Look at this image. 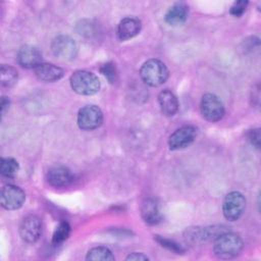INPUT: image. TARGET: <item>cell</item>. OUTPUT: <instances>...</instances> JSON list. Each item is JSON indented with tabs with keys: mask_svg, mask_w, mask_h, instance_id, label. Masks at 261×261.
<instances>
[{
	"mask_svg": "<svg viewBox=\"0 0 261 261\" xmlns=\"http://www.w3.org/2000/svg\"><path fill=\"white\" fill-rule=\"evenodd\" d=\"M243 248L244 243L241 237L229 231L216 237L213 245L215 255L221 259H230L238 256Z\"/></svg>",
	"mask_w": 261,
	"mask_h": 261,
	"instance_id": "obj_1",
	"label": "cell"
},
{
	"mask_svg": "<svg viewBox=\"0 0 261 261\" xmlns=\"http://www.w3.org/2000/svg\"><path fill=\"white\" fill-rule=\"evenodd\" d=\"M141 79L151 87L161 86L168 79L169 72L166 65L158 59L147 60L140 69Z\"/></svg>",
	"mask_w": 261,
	"mask_h": 261,
	"instance_id": "obj_2",
	"label": "cell"
},
{
	"mask_svg": "<svg viewBox=\"0 0 261 261\" xmlns=\"http://www.w3.org/2000/svg\"><path fill=\"white\" fill-rule=\"evenodd\" d=\"M71 89L80 94L91 96L100 90V81L96 74L87 70H76L69 79Z\"/></svg>",
	"mask_w": 261,
	"mask_h": 261,
	"instance_id": "obj_3",
	"label": "cell"
},
{
	"mask_svg": "<svg viewBox=\"0 0 261 261\" xmlns=\"http://www.w3.org/2000/svg\"><path fill=\"white\" fill-rule=\"evenodd\" d=\"M246 207L245 196L237 191L228 193L222 203V212L229 221L238 220L244 213Z\"/></svg>",
	"mask_w": 261,
	"mask_h": 261,
	"instance_id": "obj_4",
	"label": "cell"
},
{
	"mask_svg": "<svg viewBox=\"0 0 261 261\" xmlns=\"http://www.w3.org/2000/svg\"><path fill=\"white\" fill-rule=\"evenodd\" d=\"M200 109L203 117L211 122L220 120L224 115V106L222 101L216 95L211 93L203 95L200 103Z\"/></svg>",
	"mask_w": 261,
	"mask_h": 261,
	"instance_id": "obj_5",
	"label": "cell"
},
{
	"mask_svg": "<svg viewBox=\"0 0 261 261\" xmlns=\"http://www.w3.org/2000/svg\"><path fill=\"white\" fill-rule=\"evenodd\" d=\"M103 121L102 110L96 105H86L77 113V125L83 130H93Z\"/></svg>",
	"mask_w": 261,
	"mask_h": 261,
	"instance_id": "obj_6",
	"label": "cell"
},
{
	"mask_svg": "<svg viewBox=\"0 0 261 261\" xmlns=\"http://www.w3.org/2000/svg\"><path fill=\"white\" fill-rule=\"evenodd\" d=\"M51 50L53 54L61 60H72L77 53V46L73 39L69 36L60 35L54 38L51 43Z\"/></svg>",
	"mask_w": 261,
	"mask_h": 261,
	"instance_id": "obj_7",
	"label": "cell"
},
{
	"mask_svg": "<svg viewBox=\"0 0 261 261\" xmlns=\"http://www.w3.org/2000/svg\"><path fill=\"white\" fill-rule=\"evenodd\" d=\"M1 206L6 210H16L25 200L24 192L16 186L5 185L1 191Z\"/></svg>",
	"mask_w": 261,
	"mask_h": 261,
	"instance_id": "obj_8",
	"label": "cell"
},
{
	"mask_svg": "<svg viewBox=\"0 0 261 261\" xmlns=\"http://www.w3.org/2000/svg\"><path fill=\"white\" fill-rule=\"evenodd\" d=\"M197 130L192 125H184L174 130L169 139L168 146L170 150H179L190 146L196 139Z\"/></svg>",
	"mask_w": 261,
	"mask_h": 261,
	"instance_id": "obj_9",
	"label": "cell"
},
{
	"mask_svg": "<svg viewBox=\"0 0 261 261\" xmlns=\"http://www.w3.org/2000/svg\"><path fill=\"white\" fill-rule=\"evenodd\" d=\"M42 231L41 219L36 215H28L24 217L19 225L20 238L29 243L33 244L38 241Z\"/></svg>",
	"mask_w": 261,
	"mask_h": 261,
	"instance_id": "obj_10",
	"label": "cell"
},
{
	"mask_svg": "<svg viewBox=\"0 0 261 261\" xmlns=\"http://www.w3.org/2000/svg\"><path fill=\"white\" fill-rule=\"evenodd\" d=\"M16 59L22 67L36 68L42 63V54L38 48L31 45H24L18 50Z\"/></svg>",
	"mask_w": 261,
	"mask_h": 261,
	"instance_id": "obj_11",
	"label": "cell"
},
{
	"mask_svg": "<svg viewBox=\"0 0 261 261\" xmlns=\"http://www.w3.org/2000/svg\"><path fill=\"white\" fill-rule=\"evenodd\" d=\"M141 21L136 17H125L117 25V37L120 41H126L136 37L141 31Z\"/></svg>",
	"mask_w": 261,
	"mask_h": 261,
	"instance_id": "obj_12",
	"label": "cell"
},
{
	"mask_svg": "<svg viewBox=\"0 0 261 261\" xmlns=\"http://www.w3.org/2000/svg\"><path fill=\"white\" fill-rule=\"evenodd\" d=\"M47 179L51 186L62 188L68 186L72 181L73 175L65 166H54L48 171Z\"/></svg>",
	"mask_w": 261,
	"mask_h": 261,
	"instance_id": "obj_13",
	"label": "cell"
},
{
	"mask_svg": "<svg viewBox=\"0 0 261 261\" xmlns=\"http://www.w3.org/2000/svg\"><path fill=\"white\" fill-rule=\"evenodd\" d=\"M35 74L43 82H57L63 76L64 71L52 63H41L35 68Z\"/></svg>",
	"mask_w": 261,
	"mask_h": 261,
	"instance_id": "obj_14",
	"label": "cell"
},
{
	"mask_svg": "<svg viewBox=\"0 0 261 261\" xmlns=\"http://www.w3.org/2000/svg\"><path fill=\"white\" fill-rule=\"evenodd\" d=\"M141 214L148 224H157L161 220V214L157 201L153 198H147L141 206Z\"/></svg>",
	"mask_w": 261,
	"mask_h": 261,
	"instance_id": "obj_15",
	"label": "cell"
},
{
	"mask_svg": "<svg viewBox=\"0 0 261 261\" xmlns=\"http://www.w3.org/2000/svg\"><path fill=\"white\" fill-rule=\"evenodd\" d=\"M158 102L161 112L165 116H173L178 110V101L176 96L168 89L159 93Z\"/></svg>",
	"mask_w": 261,
	"mask_h": 261,
	"instance_id": "obj_16",
	"label": "cell"
},
{
	"mask_svg": "<svg viewBox=\"0 0 261 261\" xmlns=\"http://www.w3.org/2000/svg\"><path fill=\"white\" fill-rule=\"evenodd\" d=\"M188 13H189V9L186 4L175 3L166 11L164 15V19L169 25L177 27L182 24L187 20Z\"/></svg>",
	"mask_w": 261,
	"mask_h": 261,
	"instance_id": "obj_17",
	"label": "cell"
},
{
	"mask_svg": "<svg viewBox=\"0 0 261 261\" xmlns=\"http://www.w3.org/2000/svg\"><path fill=\"white\" fill-rule=\"evenodd\" d=\"M86 259L91 261H112L115 257L107 247L97 246L88 251Z\"/></svg>",
	"mask_w": 261,
	"mask_h": 261,
	"instance_id": "obj_18",
	"label": "cell"
},
{
	"mask_svg": "<svg viewBox=\"0 0 261 261\" xmlns=\"http://www.w3.org/2000/svg\"><path fill=\"white\" fill-rule=\"evenodd\" d=\"M17 76H18L17 70L14 67H12L10 65H6V64L1 65L0 82L3 87L10 88V87L14 86L17 81Z\"/></svg>",
	"mask_w": 261,
	"mask_h": 261,
	"instance_id": "obj_19",
	"label": "cell"
},
{
	"mask_svg": "<svg viewBox=\"0 0 261 261\" xmlns=\"http://www.w3.org/2000/svg\"><path fill=\"white\" fill-rule=\"evenodd\" d=\"M18 163L14 158L6 157L2 158L1 165H0V171L1 174L5 177H13L16 172L18 171Z\"/></svg>",
	"mask_w": 261,
	"mask_h": 261,
	"instance_id": "obj_20",
	"label": "cell"
},
{
	"mask_svg": "<svg viewBox=\"0 0 261 261\" xmlns=\"http://www.w3.org/2000/svg\"><path fill=\"white\" fill-rule=\"evenodd\" d=\"M69 233H70L69 223L65 220L60 221L53 233V237H52L53 245L56 246V245H59L62 242H64L69 237Z\"/></svg>",
	"mask_w": 261,
	"mask_h": 261,
	"instance_id": "obj_21",
	"label": "cell"
},
{
	"mask_svg": "<svg viewBox=\"0 0 261 261\" xmlns=\"http://www.w3.org/2000/svg\"><path fill=\"white\" fill-rule=\"evenodd\" d=\"M100 71L108 80L109 83L113 84V83L116 82V80H117V70H116V67H115L114 63L107 62V63L103 64L100 67Z\"/></svg>",
	"mask_w": 261,
	"mask_h": 261,
	"instance_id": "obj_22",
	"label": "cell"
},
{
	"mask_svg": "<svg viewBox=\"0 0 261 261\" xmlns=\"http://www.w3.org/2000/svg\"><path fill=\"white\" fill-rule=\"evenodd\" d=\"M155 239L156 241L164 248H167L168 250L172 251V252H175L177 254L179 253H182L185 250L181 248V246H179L177 243H175L174 241L172 240H168V239H165L163 237H160V236H155Z\"/></svg>",
	"mask_w": 261,
	"mask_h": 261,
	"instance_id": "obj_23",
	"label": "cell"
},
{
	"mask_svg": "<svg viewBox=\"0 0 261 261\" xmlns=\"http://www.w3.org/2000/svg\"><path fill=\"white\" fill-rule=\"evenodd\" d=\"M247 5H248V1H244V0H240V1H236L230 9H229V12L231 15L236 16V17H240L246 10L247 8Z\"/></svg>",
	"mask_w": 261,
	"mask_h": 261,
	"instance_id": "obj_24",
	"label": "cell"
},
{
	"mask_svg": "<svg viewBox=\"0 0 261 261\" xmlns=\"http://www.w3.org/2000/svg\"><path fill=\"white\" fill-rule=\"evenodd\" d=\"M248 139L250 141V143L256 147L257 149H259L260 147V129L259 128H254L251 129L248 133Z\"/></svg>",
	"mask_w": 261,
	"mask_h": 261,
	"instance_id": "obj_25",
	"label": "cell"
},
{
	"mask_svg": "<svg viewBox=\"0 0 261 261\" xmlns=\"http://www.w3.org/2000/svg\"><path fill=\"white\" fill-rule=\"evenodd\" d=\"M126 260H135V261H141V260H149V258L144 255L143 253H138V252H134L132 254H129L127 257H126Z\"/></svg>",
	"mask_w": 261,
	"mask_h": 261,
	"instance_id": "obj_26",
	"label": "cell"
},
{
	"mask_svg": "<svg viewBox=\"0 0 261 261\" xmlns=\"http://www.w3.org/2000/svg\"><path fill=\"white\" fill-rule=\"evenodd\" d=\"M9 104H10L9 99L7 97L3 96L2 99H1V112H2V114H4L5 111L9 108Z\"/></svg>",
	"mask_w": 261,
	"mask_h": 261,
	"instance_id": "obj_27",
	"label": "cell"
}]
</instances>
